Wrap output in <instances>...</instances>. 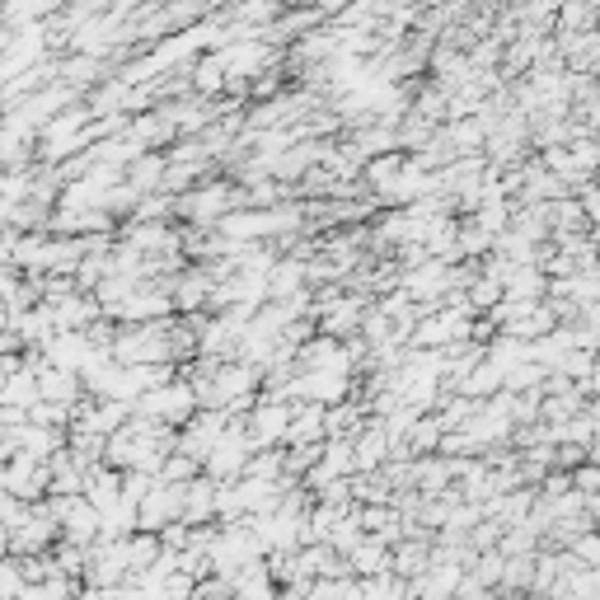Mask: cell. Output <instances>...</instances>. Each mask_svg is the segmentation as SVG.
Wrapping results in <instances>:
<instances>
[{"mask_svg":"<svg viewBox=\"0 0 600 600\" xmlns=\"http://www.w3.org/2000/svg\"><path fill=\"white\" fill-rule=\"evenodd\" d=\"M587 464H596V469H600V422H596V431H591V446H587Z\"/></svg>","mask_w":600,"mask_h":600,"instance_id":"cell-1","label":"cell"}]
</instances>
